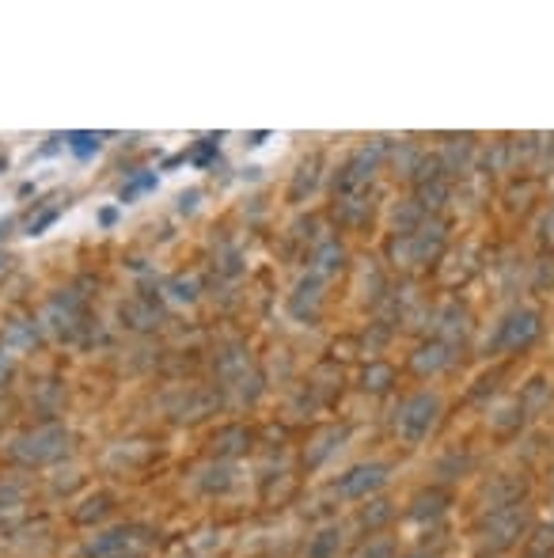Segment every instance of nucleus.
<instances>
[{"label":"nucleus","mask_w":554,"mask_h":558,"mask_svg":"<svg viewBox=\"0 0 554 558\" xmlns=\"http://www.w3.org/2000/svg\"><path fill=\"white\" fill-rule=\"evenodd\" d=\"M380 482H383V471H380V467H357L353 475L342 482V494L361 498V494H369L372 486H380Z\"/></svg>","instance_id":"obj_1"},{"label":"nucleus","mask_w":554,"mask_h":558,"mask_svg":"<svg viewBox=\"0 0 554 558\" xmlns=\"http://www.w3.org/2000/svg\"><path fill=\"white\" fill-rule=\"evenodd\" d=\"M357 558H391V547L388 543H372L369 551H361Z\"/></svg>","instance_id":"obj_2"}]
</instances>
